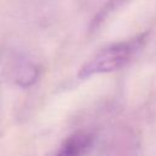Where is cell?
Segmentation results:
<instances>
[{
    "instance_id": "1",
    "label": "cell",
    "mask_w": 156,
    "mask_h": 156,
    "mask_svg": "<svg viewBox=\"0 0 156 156\" xmlns=\"http://www.w3.org/2000/svg\"><path fill=\"white\" fill-rule=\"evenodd\" d=\"M146 38L147 34L143 33L133 39L105 46L80 67L78 71V77L88 78L94 74L110 73L123 68L140 51L146 41Z\"/></svg>"
},
{
    "instance_id": "2",
    "label": "cell",
    "mask_w": 156,
    "mask_h": 156,
    "mask_svg": "<svg viewBox=\"0 0 156 156\" xmlns=\"http://www.w3.org/2000/svg\"><path fill=\"white\" fill-rule=\"evenodd\" d=\"M93 145V136L87 132H76L60 145L56 156H84Z\"/></svg>"
},
{
    "instance_id": "3",
    "label": "cell",
    "mask_w": 156,
    "mask_h": 156,
    "mask_svg": "<svg viewBox=\"0 0 156 156\" xmlns=\"http://www.w3.org/2000/svg\"><path fill=\"white\" fill-rule=\"evenodd\" d=\"M9 74L16 84L21 87H29L37 82L39 77V68L27 60H17L15 65L11 66Z\"/></svg>"
}]
</instances>
